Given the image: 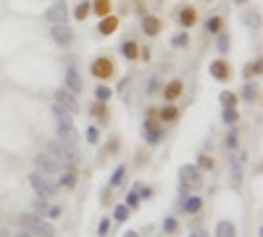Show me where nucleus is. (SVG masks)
<instances>
[{"label": "nucleus", "mask_w": 263, "mask_h": 237, "mask_svg": "<svg viewBox=\"0 0 263 237\" xmlns=\"http://www.w3.org/2000/svg\"><path fill=\"white\" fill-rule=\"evenodd\" d=\"M161 119L168 121V124H174V121L179 119V108H176V105H166V108H161Z\"/></svg>", "instance_id": "25"}, {"label": "nucleus", "mask_w": 263, "mask_h": 237, "mask_svg": "<svg viewBox=\"0 0 263 237\" xmlns=\"http://www.w3.org/2000/svg\"><path fill=\"white\" fill-rule=\"evenodd\" d=\"M50 34H53V40H56V45H61V48H68V45L74 42V32L66 24H53Z\"/></svg>", "instance_id": "6"}, {"label": "nucleus", "mask_w": 263, "mask_h": 237, "mask_svg": "<svg viewBox=\"0 0 263 237\" xmlns=\"http://www.w3.org/2000/svg\"><path fill=\"white\" fill-rule=\"evenodd\" d=\"M98 140H100L98 127H87V142H90V145H98Z\"/></svg>", "instance_id": "40"}, {"label": "nucleus", "mask_w": 263, "mask_h": 237, "mask_svg": "<svg viewBox=\"0 0 263 237\" xmlns=\"http://www.w3.org/2000/svg\"><path fill=\"white\" fill-rule=\"evenodd\" d=\"M66 16H68L66 0H56V3L48 8V13H45V19H48L50 24H66Z\"/></svg>", "instance_id": "5"}, {"label": "nucleus", "mask_w": 263, "mask_h": 237, "mask_svg": "<svg viewBox=\"0 0 263 237\" xmlns=\"http://www.w3.org/2000/svg\"><path fill=\"white\" fill-rule=\"evenodd\" d=\"M50 158H56L58 164H66V166H74L79 164V150H76V145H64V142H48V148H45Z\"/></svg>", "instance_id": "2"}, {"label": "nucleus", "mask_w": 263, "mask_h": 237, "mask_svg": "<svg viewBox=\"0 0 263 237\" xmlns=\"http://www.w3.org/2000/svg\"><path fill=\"white\" fill-rule=\"evenodd\" d=\"M121 53H124V58H127V61L140 58V48H137V42H132V40H127L121 45Z\"/></svg>", "instance_id": "22"}, {"label": "nucleus", "mask_w": 263, "mask_h": 237, "mask_svg": "<svg viewBox=\"0 0 263 237\" xmlns=\"http://www.w3.org/2000/svg\"><path fill=\"white\" fill-rule=\"evenodd\" d=\"M190 237H208V235L203 232V229H195V232H190Z\"/></svg>", "instance_id": "49"}, {"label": "nucleus", "mask_w": 263, "mask_h": 237, "mask_svg": "<svg viewBox=\"0 0 263 237\" xmlns=\"http://www.w3.org/2000/svg\"><path fill=\"white\" fill-rule=\"evenodd\" d=\"M111 74H113V64L108 58H98L95 64H92V76H98V79H108Z\"/></svg>", "instance_id": "12"}, {"label": "nucleus", "mask_w": 263, "mask_h": 237, "mask_svg": "<svg viewBox=\"0 0 263 237\" xmlns=\"http://www.w3.org/2000/svg\"><path fill=\"white\" fill-rule=\"evenodd\" d=\"M111 227H113V221L111 219H103V221H100V227H98V235L100 237H108V235H111Z\"/></svg>", "instance_id": "38"}, {"label": "nucleus", "mask_w": 263, "mask_h": 237, "mask_svg": "<svg viewBox=\"0 0 263 237\" xmlns=\"http://www.w3.org/2000/svg\"><path fill=\"white\" fill-rule=\"evenodd\" d=\"M129 208H127V205H124V203H119V205H116V208H113V219L111 221H119V224H124V221H127L129 219Z\"/></svg>", "instance_id": "26"}, {"label": "nucleus", "mask_w": 263, "mask_h": 237, "mask_svg": "<svg viewBox=\"0 0 263 237\" xmlns=\"http://www.w3.org/2000/svg\"><path fill=\"white\" fill-rule=\"evenodd\" d=\"M179 21H182V27H192V24H197V11L192 8V5H184V8L179 11Z\"/></svg>", "instance_id": "17"}, {"label": "nucleus", "mask_w": 263, "mask_h": 237, "mask_svg": "<svg viewBox=\"0 0 263 237\" xmlns=\"http://www.w3.org/2000/svg\"><path fill=\"white\" fill-rule=\"evenodd\" d=\"M29 185H32V190L37 193V198H45V201H50L53 195H56V185L53 182H48V177L40 171H34V174H29Z\"/></svg>", "instance_id": "3"}, {"label": "nucleus", "mask_w": 263, "mask_h": 237, "mask_svg": "<svg viewBox=\"0 0 263 237\" xmlns=\"http://www.w3.org/2000/svg\"><path fill=\"white\" fill-rule=\"evenodd\" d=\"M0 237H11V235H8V229H3V227H0Z\"/></svg>", "instance_id": "50"}, {"label": "nucleus", "mask_w": 263, "mask_h": 237, "mask_svg": "<svg viewBox=\"0 0 263 237\" xmlns=\"http://www.w3.org/2000/svg\"><path fill=\"white\" fill-rule=\"evenodd\" d=\"M90 11H95L100 19H103V16H111V0H95V3L90 5Z\"/></svg>", "instance_id": "20"}, {"label": "nucleus", "mask_w": 263, "mask_h": 237, "mask_svg": "<svg viewBox=\"0 0 263 237\" xmlns=\"http://www.w3.org/2000/svg\"><path fill=\"white\" fill-rule=\"evenodd\" d=\"M121 237H140V232H134V229H127V232H124Z\"/></svg>", "instance_id": "48"}, {"label": "nucleus", "mask_w": 263, "mask_h": 237, "mask_svg": "<svg viewBox=\"0 0 263 237\" xmlns=\"http://www.w3.org/2000/svg\"><path fill=\"white\" fill-rule=\"evenodd\" d=\"M45 216H48V219H58V216H61V205H48Z\"/></svg>", "instance_id": "44"}, {"label": "nucleus", "mask_w": 263, "mask_h": 237, "mask_svg": "<svg viewBox=\"0 0 263 237\" xmlns=\"http://www.w3.org/2000/svg\"><path fill=\"white\" fill-rule=\"evenodd\" d=\"M142 137L148 140V145H158L161 140H164V129L156 127L153 121H145L142 124Z\"/></svg>", "instance_id": "10"}, {"label": "nucleus", "mask_w": 263, "mask_h": 237, "mask_svg": "<svg viewBox=\"0 0 263 237\" xmlns=\"http://www.w3.org/2000/svg\"><path fill=\"white\" fill-rule=\"evenodd\" d=\"M58 142H64V145H76L79 142V132H76L74 121L71 124H58Z\"/></svg>", "instance_id": "9"}, {"label": "nucleus", "mask_w": 263, "mask_h": 237, "mask_svg": "<svg viewBox=\"0 0 263 237\" xmlns=\"http://www.w3.org/2000/svg\"><path fill=\"white\" fill-rule=\"evenodd\" d=\"M19 224L24 227V229H29L32 235H37V237H56V229H53V224L48 219H42V216H37V213H21L19 216Z\"/></svg>", "instance_id": "1"}, {"label": "nucleus", "mask_w": 263, "mask_h": 237, "mask_svg": "<svg viewBox=\"0 0 263 237\" xmlns=\"http://www.w3.org/2000/svg\"><path fill=\"white\" fill-rule=\"evenodd\" d=\"M200 208H203V198H197V195H190V198H184V201H182V211L190 213V216H195Z\"/></svg>", "instance_id": "14"}, {"label": "nucleus", "mask_w": 263, "mask_h": 237, "mask_svg": "<svg viewBox=\"0 0 263 237\" xmlns=\"http://www.w3.org/2000/svg\"><path fill=\"white\" fill-rule=\"evenodd\" d=\"M255 98H258V87H255V85H250V82H247V85L242 87V101H255Z\"/></svg>", "instance_id": "33"}, {"label": "nucleus", "mask_w": 263, "mask_h": 237, "mask_svg": "<svg viewBox=\"0 0 263 237\" xmlns=\"http://www.w3.org/2000/svg\"><path fill=\"white\" fill-rule=\"evenodd\" d=\"M205 29H208V32H213V34H219L221 32V19L219 16H211V19L205 21Z\"/></svg>", "instance_id": "36"}, {"label": "nucleus", "mask_w": 263, "mask_h": 237, "mask_svg": "<svg viewBox=\"0 0 263 237\" xmlns=\"http://www.w3.org/2000/svg\"><path fill=\"white\" fill-rule=\"evenodd\" d=\"M124 177H127V164H121V166H116V171L111 174V179H108V187H119L121 182H124Z\"/></svg>", "instance_id": "19"}, {"label": "nucleus", "mask_w": 263, "mask_h": 237, "mask_svg": "<svg viewBox=\"0 0 263 237\" xmlns=\"http://www.w3.org/2000/svg\"><path fill=\"white\" fill-rule=\"evenodd\" d=\"M156 90H158V79L153 76V79L148 82V93H156Z\"/></svg>", "instance_id": "47"}, {"label": "nucleus", "mask_w": 263, "mask_h": 237, "mask_svg": "<svg viewBox=\"0 0 263 237\" xmlns=\"http://www.w3.org/2000/svg\"><path fill=\"white\" fill-rule=\"evenodd\" d=\"M245 24H247V27H261V16H258L255 11H250V13L245 16Z\"/></svg>", "instance_id": "41"}, {"label": "nucleus", "mask_w": 263, "mask_h": 237, "mask_svg": "<svg viewBox=\"0 0 263 237\" xmlns=\"http://www.w3.org/2000/svg\"><path fill=\"white\" fill-rule=\"evenodd\" d=\"M11 237H34V235H32V232H29V229H24V227H21V229H19V232H16V235H11Z\"/></svg>", "instance_id": "46"}, {"label": "nucleus", "mask_w": 263, "mask_h": 237, "mask_svg": "<svg viewBox=\"0 0 263 237\" xmlns=\"http://www.w3.org/2000/svg\"><path fill=\"white\" fill-rule=\"evenodd\" d=\"M164 95H166V101H176V98L182 95V82H179V79H174L171 85H166Z\"/></svg>", "instance_id": "23"}, {"label": "nucleus", "mask_w": 263, "mask_h": 237, "mask_svg": "<svg viewBox=\"0 0 263 237\" xmlns=\"http://www.w3.org/2000/svg\"><path fill=\"white\" fill-rule=\"evenodd\" d=\"M90 113L100 121V124H105V121H108V108H105V103H95V105L90 108Z\"/></svg>", "instance_id": "24"}, {"label": "nucleus", "mask_w": 263, "mask_h": 237, "mask_svg": "<svg viewBox=\"0 0 263 237\" xmlns=\"http://www.w3.org/2000/svg\"><path fill=\"white\" fill-rule=\"evenodd\" d=\"M224 145H227V150H237V132H229L227 137H224Z\"/></svg>", "instance_id": "39"}, {"label": "nucleus", "mask_w": 263, "mask_h": 237, "mask_svg": "<svg viewBox=\"0 0 263 237\" xmlns=\"http://www.w3.org/2000/svg\"><path fill=\"white\" fill-rule=\"evenodd\" d=\"M234 3H237V5H242V3H247V0H234Z\"/></svg>", "instance_id": "51"}, {"label": "nucleus", "mask_w": 263, "mask_h": 237, "mask_svg": "<svg viewBox=\"0 0 263 237\" xmlns=\"http://www.w3.org/2000/svg\"><path fill=\"white\" fill-rule=\"evenodd\" d=\"M134 190H137V195H140V198H145V201H148V198H153V190L145 187V185H140V182L134 185Z\"/></svg>", "instance_id": "42"}, {"label": "nucleus", "mask_w": 263, "mask_h": 237, "mask_svg": "<svg viewBox=\"0 0 263 237\" xmlns=\"http://www.w3.org/2000/svg\"><path fill=\"white\" fill-rule=\"evenodd\" d=\"M219 50H221V53L229 50V37L224 34V32H219Z\"/></svg>", "instance_id": "43"}, {"label": "nucleus", "mask_w": 263, "mask_h": 237, "mask_svg": "<svg viewBox=\"0 0 263 237\" xmlns=\"http://www.w3.org/2000/svg\"><path fill=\"white\" fill-rule=\"evenodd\" d=\"M53 116H56L58 119V124H71V113H68V111H64V108H61V105H53Z\"/></svg>", "instance_id": "27"}, {"label": "nucleus", "mask_w": 263, "mask_h": 237, "mask_svg": "<svg viewBox=\"0 0 263 237\" xmlns=\"http://www.w3.org/2000/svg\"><path fill=\"white\" fill-rule=\"evenodd\" d=\"M161 227H164V232H166V235H174L176 229H179V221H176L174 216H166V219H164V224H161Z\"/></svg>", "instance_id": "34"}, {"label": "nucleus", "mask_w": 263, "mask_h": 237, "mask_svg": "<svg viewBox=\"0 0 263 237\" xmlns=\"http://www.w3.org/2000/svg\"><path fill=\"white\" fill-rule=\"evenodd\" d=\"M216 237H237V227L231 224V221H219V224H216Z\"/></svg>", "instance_id": "18"}, {"label": "nucleus", "mask_w": 263, "mask_h": 237, "mask_svg": "<svg viewBox=\"0 0 263 237\" xmlns=\"http://www.w3.org/2000/svg\"><path fill=\"white\" fill-rule=\"evenodd\" d=\"M87 16H90V3H79V5H76V8H74V19L84 21Z\"/></svg>", "instance_id": "35"}, {"label": "nucleus", "mask_w": 263, "mask_h": 237, "mask_svg": "<svg viewBox=\"0 0 263 237\" xmlns=\"http://www.w3.org/2000/svg\"><path fill=\"white\" fill-rule=\"evenodd\" d=\"M140 201H142V198L137 195V190H134V187H132L129 193H127V203H124V205H127L129 211H134V208H140Z\"/></svg>", "instance_id": "28"}, {"label": "nucleus", "mask_w": 263, "mask_h": 237, "mask_svg": "<svg viewBox=\"0 0 263 237\" xmlns=\"http://www.w3.org/2000/svg\"><path fill=\"white\" fill-rule=\"evenodd\" d=\"M66 90H68V93H74V95H79L84 90V85H82V79H79V74H76L74 66L66 68Z\"/></svg>", "instance_id": "11"}, {"label": "nucleus", "mask_w": 263, "mask_h": 237, "mask_svg": "<svg viewBox=\"0 0 263 237\" xmlns=\"http://www.w3.org/2000/svg\"><path fill=\"white\" fill-rule=\"evenodd\" d=\"M211 76H213V79H219V82H227L231 76V68H229L227 61H221V58L213 61V64H211Z\"/></svg>", "instance_id": "13"}, {"label": "nucleus", "mask_w": 263, "mask_h": 237, "mask_svg": "<svg viewBox=\"0 0 263 237\" xmlns=\"http://www.w3.org/2000/svg\"><path fill=\"white\" fill-rule=\"evenodd\" d=\"M237 121H239L237 108H224V124H237Z\"/></svg>", "instance_id": "37"}, {"label": "nucleus", "mask_w": 263, "mask_h": 237, "mask_svg": "<svg viewBox=\"0 0 263 237\" xmlns=\"http://www.w3.org/2000/svg\"><path fill=\"white\" fill-rule=\"evenodd\" d=\"M142 32L150 34V37L161 34V21H158L156 16H142Z\"/></svg>", "instance_id": "16"}, {"label": "nucleus", "mask_w": 263, "mask_h": 237, "mask_svg": "<svg viewBox=\"0 0 263 237\" xmlns=\"http://www.w3.org/2000/svg\"><path fill=\"white\" fill-rule=\"evenodd\" d=\"M219 98H221V105H224V108H237V101H239V98H237L234 93H229V90H227V93H221Z\"/></svg>", "instance_id": "30"}, {"label": "nucleus", "mask_w": 263, "mask_h": 237, "mask_svg": "<svg viewBox=\"0 0 263 237\" xmlns=\"http://www.w3.org/2000/svg\"><path fill=\"white\" fill-rule=\"evenodd\" d=\"M213 166H216V164H213V158L208 156V153H200V156H197V169H200V171H208V169L213 171Z\"/></svg>", "instance_id": "29"}, {"label": "nucleus", "mask_w": 263, "mask_h": 237, "mask_svg": "<svg viewBox=\"0 0 263 237\" xmlns=\"http://www.w3.org/2000/svg\"><path fill=\"white\" fill-rule=\"evenodd\" d=\"M171 42L176 45V48H184V45H187V34H176Z\"/></svg>", "instance_id": "45"}, {"label": "nucleus", "mask_w": 263, "mask_h": 237, "mask_svg": "<svg viewBox=\"0 0 263 237\" xmlns=\"http://www.w3.org/2000/svg\"><path fill=\"white\" fill-rule=\"evenodd\" d=\"M119 29V19L116 16H103V21H100V34H111Z\"/></svg>", "instance_id": "21"}, {"label": "nucleus", "mask_w": 263, "mask_h": 237, "mask_svg": "<svg viewBox=\"0 0 263 237\" xmlns=\"http://www.w3.org/2000/svg\"><path fill=\"white\" fill-rule=\"evenodd\" d=\"M200 179H203V171H200L197 166L184 164L179 169V182H182V185H200Z\"/></svg>", "instance_id": "8"}, {"label": "nucleus", "mask_w": 263, "mask_h": 237, "mask_svg": "<svg viewBox=\"0 0 263 237\" xmlns=\"http://www.w3.org/2000/svg\"><path fill=\"white\" fill-rule=\"evenodd\" d=\"M56 187L74 190V187H76V169H71V166H68V169H66V171L58 177V185H56Z\"/></svg>", "instance_id": "15"}, {"label": "nucleus", "mask_w": 263, "mask_h": 237, "mask_svg": "<svg viewBox=\"0 0 263 237\" xmlns=\"http://www.w3.org/2000/svg\"><path fill=\"white\" fill-rule=\"evenodd\" d=\"M56 105H61L64 111H68L74 116V113H79V103H76V95L74 93H68L66 87H61V90H56Z\"/></svg>", "instance_id": "4"}, {"label": "nucleus", "mask_w": 263, "mask_h": 237, "mask_svg": "<svg viewBox=\"0 0 263 237\" xmlns=\"http://www.w3.org/2000/svg\"><path fill=\"white\" fill-rule=\"evenodd\" d=\"M45 211H48V201H45V198H34L32 213H37V216H42V219H45Z\"/></svg>", "instance_id": "32"}, {"label": "nucleus", "mask_w": 263, "mask_h": 237, "mask_svg": "<svg viewBox=\"0 0 263 237\" xmlns=\"http://www.w3.org/2000/svg\"><path fill=\"white\" fill-rule=\"evenodd\" d=\"M111 87H105V85H98V90H95V101L98 103H108V101H111Z\"/></svg>", "instance_id": "31"}, {"label": "nucleus", "mask_w": 263, "mask_h": 237, "mask_svg": "<svg viewBox=\"0 0 263 237\" xmlns=\"http://www.w3.org/2000/svg\"><path fill=\"white\" fill-rule=\"evenodd\" d=\"M34 164H37V169H40V174H45V177H48V174H56L61 169V164L56 161V158H50L48 153H37Z\"/></svg>", "instance_id": "7"}]
</instances>
